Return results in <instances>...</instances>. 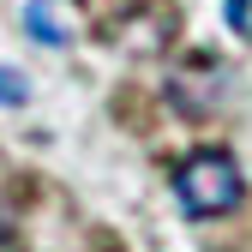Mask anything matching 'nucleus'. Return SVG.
<instances>
[{"label":"nucleus","instance_id":"20e7f679","mask_svg":"<svg viewBox=\"0 0 252 252\" xmlns=\"http://www.w3.org/2000/svg\"><path fill=\"white\" fill-rule=\"evenodd\" d=\"M228 24L240 30V36H246V30H252V24H246V0H228Z\"/></svg>","mask_w":252,"mask_h":252},{"label":"nucleus","instance_id":"f03ea898","mask_svg":"<svg viewBox=\"0 0 252 252\" xmlns=\"http://www.w3.org/2000/svg\"><path fill=\"white\" fill-rule=\"evenodd\" d=\"M54 12H60L54 0H30V6H24V30H30L36 42H48V48H60V42H66V24H60Z\"/></svg>","mask_w":252,"mask_h":252},{"label":"nucleus","instance_id":"f257e3e1","mask_svg":"<svg viewBox=\"0 0 252 252\" xmlns=\"http://www.w3.org/2000/svg\"><path fill=\"white\" fill-rule=\"evenodd\" d=\"M174 198L192 222H210V216H228L246 198V174L228 150H192L174 168Z\"/></svg>","mask_w":252,"mask_h":252},{"label":"nucleus","instance_id":"7ed1b4c3","mask_svg":"<svg viewBox=\"0 0 252 252\" xmlns=\"http://www.w3.org/2000/svg\"><path fill=\"white\" fill-rule=\"evenodd\" d=\"M24 102H30V84L12 66H0V108H24Z\"/></svg>","mask_w":252,"mask_h":252}]
</instances>
